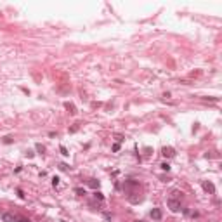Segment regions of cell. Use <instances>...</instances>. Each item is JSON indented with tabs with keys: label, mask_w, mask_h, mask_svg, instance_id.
<instances>
[{
	"label": "cell",
	"mask_w": 222,
	"mask_h": 222,
	"mask_svg": "<svg viewBox=\"0 0 222 222\" xmlns=\"http://www.w3.org/2000/svg\"><path fill=\"white\" fill-rule=\"evenodd\" d=\"M205 101H214V103H217L219 101V97H203Z\"/></svg>",
	"instance_id": "17"
},
{
	"label": "cell",
	"mask_w": 222,
	"mask_h": 222,
	"mask_svg": "<svg viewBox=\"0 0 222 222\" xmlns=\"http://www.w3.org/2000/svg\"><path fill=\"white\" fill-rule=\"evenodd\" d=\"M161 170H165V172H168V170H170V165H168V163H166V161H163V163H161Z\"/></svg>",
	"instance_id": "12"
},
{
	"label": "cell",
	"mask_w": 222,
	"mask_h": 222,
	"mask_svg": "<svg viewBox=\"0 0 222 222\" xmlns=\"http://www.w3.org/2000/svg\"><path fill=\"white\" fill-rule=\"evenodd\" d=\"M94 198H96V200H99V201H103V200H104L103 193H99V191H96V193H94Z\"/></svg>",
	"instance_id": "11"
},
{
	"label": "cell",
	"mask_w": 222,
	"mask_h": 222,
	"mask_svg": "<svg viewBox=\"0 0 222 222\" xmlns=\"http://www.w3.org/2000/svg\"><path fill=\"white\" fill-rule=\"evenodd\" d=\"M78 128H80V127H78V123H75L71 128H69V134H75V132H78Z\"/></svg>",
	"instance_id": "13"
},
{
	"label": "cell",
	"mask_w": 222,
	"mask_h": 222,
	"mask_svg": "<svg viewBox=\"0 0 222 222\" xmlns=\"http://www.w3.org/2000/svg\"><path fill=\"white\" fill-rule=\"evenodd\" d=\"M161 154H163L165 158H173V156H175V149H173L172 146H165V147L161 149Z\"/></svg>",
	"instance_id": "2"
},
{
	"label": "cell",
	"mask_w": 222,
	"mask_h": 222,
	"mask_svg": "<svg viewBox=\"0 0 222 222\" xmlns=\"http://www.w3.org/2000/svg\"><path fill=\"white\" fill-rule=\"evenodd\" d=\"M64 108H66L71 115H75V113H76V108H75V104H73V103H64Z\"/></svg>",
	"instance_id": "6"
},
{
	"label": "cell",
	"mask_w": 222,
	"mask_h": 222,
	"mask_svg": "<svg viewBox=\"0 0 222 222\" xmlns=\"http://www.w3.org/2000/svg\"><path fill=\"white\" fill-rule=\"evenodd\" d=\"M61 153H62V154H64V156H68V154H69V153H68V149H66L64 146H61Z\"/></svg>",
	"instance_id": "18"
},
{
	"label": "cell",
	"mask_w": 222,
	"mask_h": 222,
	"mask_svg": "<svg viewBox=\"0 0 222 222\" xmlns=\"http://www.w3.org/2000/svg\"><path fill=\"white\" fill-rule=\"evenodd\" d=\"M52 186H54V187L59 186V177H54V179H52Z\"/></svg>",
	"instance_id": "15"
},
{
	"label": "cell",
	"mask_w": 222,
	"mask_h": 222,
	"mask_svg": "<svg viewBox=\"0 0 222 222\" xmlns=\"http://www.w3.org/2000/svg\"><path fill=\"white\" fill-rule=\"evenodd\" d=\"M59 170H62V172L68 170V165H66V163H59Z\"/></svg>",
	"instance_id": "16"
},
{
	"label": "cell",
	"mask_w": 222,
	"mask_h": 222,
	"mask_svg": "<svg viewBox=\"0 0 222 222\" xmlns=\"http://www.w3.org/2000/svg\"><path fill=\"white\" fill-rule=\"evenodd\" d=\"M111 149H113L115 153H116V151H120V144H113V147H111Z\"/></svg>",
	"instance_id": "19"
},
{
	"label": "cell",
	"mask_w": 222,
	"mask_h": 222,
	"mask_svg": "<svg viewBox=\"0 0 222 222\" xmlns=\"http://www.w3.org/2000/svg\"><path fill=\"white\" fill-rule=\"evenodd\" d=\"M201 187H203L207 193H210V194L215 193V186L212 184V182H210V180H203V182H201Z\"/></svg>",
	"instance_id": "3"
},
{
	"label": "cell",
	"mask_w": 222,
	"mask_h": 222,
	"mask_svg": "<svg viewBox=\"0 0 222 222\" xmlns=\"http://www.w3.org/2000/svg\"><path fill=\"white\" fill-rule=\"evenodd\" d=\"M170 198H173V200H182V193H180V191H177V189H173Z\"/></svg>",
	"instance_id": "8"
},
{
	"label": "cell",
	"mask_w": 222,
	"mask_h": 222,
	"mask_svg": "<svg viewBox=\"0 0 222 222\" xmlns=\"http://www.w3.org/2000/svg\"><path fill=\"white\" fill-rule=\"evenodd\" d=\"M35 149L40 153V154H43V153H45V146H42L40 142H38V144H35Z\"/></svg>",
	"instance_id": "9"
},
{
	"label": "cell",
	"mask_w": 222,
	"mask_h": 222,
	"mask_svg": "<svg viewBox=\"0 0 222 222\" xmlns=\"http://www.w3.org/2000/svg\"><path fill=\"white\" fill-rule=\"evenodd\" d=\"M87 184H89L92 189H96V191H97V187H99V184H101V182H99L97 179H89V182H87Z\"/></svg>",
	"instance_id": "7"
},
{
	"label": "cell",
	"mask_w": 222,
	"mask_h": 222,
	"mask_svg": "<svg viewBox=\"0 0 222 222\" xmlns=\"http://www.w3.org/2000/svg\"><path fill=\"white\" fill-rule=\"evenodd\" d=\"M149 215H151L153 220H161V217H163V214H161V210H160V208H153Z\"/></svg>",
	"instance_id": "4"
},
{
	"label": "cell",
	"mask_w": 222,
	"mask_h": 222,
	"mask_svg": "<svg viewBox=\"0 0 222 222\" xmlns=\"http://www.w3.org/2000/svg\"><path fill=\"white\" fill-rule=\"evenodd\" d=\"M61 222H66V220H61Z\"/></svg>",
	"instance_id": "24"
},
{
	"label": "cell",
	"mask_w": 222,
	"mask_h": 222,
	"mask_svg": "<svg viewBox=\"0 0 222 222\" xmlns=\"http://www.w3.org/2000/svg\"><path fill=\"white\" fill-rule=\"evenodd\" d=\"M17 196H19V198H24V193H23L21 189H17Z\"/></svg>",
	"instance_id": "21"
},
{
	"label": "cell",
	"mask_w": 222,
	"mask_h": 222,
	"mask_svg": "<svg viewBox=\"0 0 222 222\" xmlns=\"http://www.w3.org/2000/svg\"><path fill=\"white\" fill-rule=\"evenodd\" d=\"M2 141H4V144H12V142H14L12 135H5V137L2 139Z\"/></svg>",
	"instance_id": "10"
},
{
	"label": "cell",
	"mask_w": 222,
	"mask_h": 222,
	"mask_svg": "<svg viewBox=\"0 0 222 222\" xmlns=\"http://www.w3.org/2000/svg\"><path fill=\"white\" fill-rule=\"evenodd\" d=\"M24 154H26L28 158H33V156H35V151H33V149H26V153H24Z\"/></svg>",
	"instance_id": "14"
},
{
	"label": "cell",
	"mask_w": 222,
	"mask_h": 222,
	"mask_svg": "<svg viewBox=\"0 0 222 222\" xmlns=\"http://www.w3.org/2000/svg\"><path fill=\"white\" fill-rule=\"evenodd\" d=\"M19 222H30V219H21Z\"/></svg>",
	"instance_id": "22"
},
{
	"label": "cell",
	"mask_w": 222,
	"mask_h": 222,
	"mask_svg": "<svg viewBox=\"0 0 222 222\" xmlns=\"http://www.w3.org/2000/svg\"><path fill=\"white\" fill-rule=\"evenodd\" d=\"M75 193H76V194H85V191H83V189H80V187H76Z\"/></svg>",
	"instance_id": "20"
},
{
	"label": "cell",
	"mask_w": 222,
	"mask_h": 222,
	"mask_svg": "<svg viewBox=\"0 0 222 222\" xmlns=\"http://www.w3.org/2000/svg\"><path fill=\"white\" fill-rule=\"evenodd\" d=\"M166 205H168V208L172 210L173 214H177V212H180V200H173V198H168V201H166Z\"/></svg>",
	"instance_id": "1"
},
{
	"label": "cell",
	"mask_w": 222,
	"mask_h": 222,
	"mask_svg": "<svg viewBox=\"0 0 222 222\" xmlns=\"http://www.w3.org/2000/svg\"><path fill=\"white\" fill-rule=\"evenodd\" d=\"M137 222H142V220H137Z\"/></svg>",
	"instance_id": "23"
},
{
	"label": "cell",
	"mask_w": 222,
	"mask_h": 222,
	"mask_svg": "<svg viewBox=\"0 0 222 222\" xmlns=\"http://www.w3.org/2000/svg\"><path fill=\"white\" fill-rule=\"evenodd\" d=\"M2 220H4V222H17V219H16V217H14L12 214L5 212V214L2 215Z\"/></svg>",
	"instance_id": "5"
}]
</instances>
